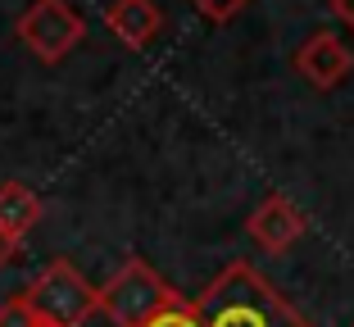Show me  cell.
I'll list each match as a JSON object with an SVG mask.
<instances>
[{
    "label": "cell",
    "mask_w": 354,
    "mask_h": 327,
    "mask_svg": "<svg viewBox=\"0 0 354 327\" xmlns=\"http://www.w3.org/2000/svg\"><path fill=\"white\" fill-rule=\"evenodd\" d=\"M200 327H313L254 264H227L196 300Z\"/></svg>",
    "instance_id": "6da1fadb"
},
{
    "label": "cell",
    "mask_w": 354,
    "mask_h": 327,
    "mask_svg": "<svg viewBox=\"0 0 354 327\" xmlns=\"http://www.w3.org/2000/svg\"><path fill=\"white\" fill-rule=\"evenodd\" d=\"M177 305H182V296H177L146 259H127V264L100 286V309L109 314L114 327H146L150 318L168 314V309H177Z\"/></svg>",
    "instance_id": "7a4b0ae2"
},
{
    "label": "cell",
    "mask_w": 354,
    "mask_h": 327,
    "mask_svg": "<svg viewBox=\"0 0 354 327\" xmlns=\"http://www.w3.org/2000/svg\"><path fill=\"white\" fill-rule=\"evenodd\" d=\"M23 296H28V305L37 309V318L46 327H82L100 309V291L68 259H50L41 273L32 277V286Z\"/></svg>",
    "instance_id": "3957f363"
},
{
    "label": "cell",
    "mask_w": 354,
    "mask_h": 327,
    "mask_svg": "<svg viewBox=\"0 0 354 327\" xmlns=\"http://www.w3.org/2000/svg\"><path fill=\"white\" fill-rule=\"evenodd\" d=\"M14 32H19V41L41 64H59V59H68L73 46L86 37V23L68 0H32L28 10L19 14Z\"/></svg>",
    "instance_id": "277c9868"
},
{
    "label": "cell",
    "mask_w": 354,
    "mask_h": 327,
    "mask_svg": "<svg viewBox=\"0 0 354 327\" xmlns=\"http://www.w3.org/2000/svg\"><path fill=\"white\" fill-rule=\"evenodd\" d=\"M245 232H250V241L259 245L263 254H286L309 232V218H304V209L291 196L272 191V196H263V200L254 205V214L245 218Z\"/></svg>",
    "instance_id": "5b68a950"
},
{
    "label": "cell",
    "mask_w": 354,
    "mask_h": 327,
    "mask_svg": "<svg viewBox=\"0 0 354 327\" xmlns=\"http://www.w3.org/2000/svg\"><path fill=\"white\" fill-rule=\"evenodd\" d=\"M295 73L318 91H336L345 77L354 73V50L336 37V32H309L300 41V50L291 55Z\"/></svg>",
    "instance_id": "8992f818"
},
{
    "label": "cell",
    "mask_w": 354,
    "mask_h": 327,
    "mask_svg": "<svg viewBox=\"0 0 354 327\" xmlns=\"http://www.w3.org/2000/svg\"><path fill=\"white\" fill-rule=\"evenodd\" d=\"M104 28L114 32L127 50H146L164 32V10L155 0H109L104 5Z\"/></svg>",
    "instance_id": "52a82bcc"
},
{
    "label": "cell",
    "mask_w": 354,
    "mask_h": 327,
    "mask_svg": "<svg viewBox=\"0 0 354 327\" xmlns=\"http://www.w3.org/2000/svg\"><path fill=\"white\" fill-rule=\"evenodd\" d=\"M41 223V200L37 191L23 182H0V232L10 236H28Z\"/></svg>",
    "instance_id": "ba28073f"
},
{
    "label": "cell",
    "mask_w": 354,
    "mask_h": 327,
    "mask_svg": "<svg viewBox=\"0 0 354 327\" xmlns=\"http://www.w3.org/2000/svg\"><path fill=\"white\" fill-rule=\"evenodd\" d=\"M0 327H41V318L28 305V296H14L0 305Z\"/></svg>",
    "instance_id": "9c48e42d"
},
{
    "label": "cell",
    "mask_w": 354,
    "mask_h": 327,
    "mask_svg": "<svg viewBox=\"0 0 354 327\" xmlns=\"http://www.w3.org/2000/svg\"><path fill=\"white\" fill-rule=\"evenodd\" d=\"M191 5H196L209 23H232L245 5H250V0H191Z\"/></svg>",
    "instance_id": "30bf717a"
},
{
    "label": "cell",
    "mask_w": 354,
    "mask_h": 327,
    "mask_svg": "<svg viewBox=\"0 0 354 327\" xmlns=\"http://www.w3.org/2000/svg\"><path fill=\"white\" fill-rule=\"evenodd\" d=\"M146 327H200V318H196V305H187V300H182L177 309H168V314L150 318Z\"/></svg>",
    "instance_id": "8fae6325"
},
{
    "label": "cell",
    "mask_w": 354,
    "mask_h": 327,
    "mask_svg": "<svg viewBox=\"0 0 354 327\" xmlns=\"http://www.w3.org/2000/svg\"><path fill=\"white\" fill-rule=\"evenodd\" d=\"M327 10H332V19H336V23L354 28V0H327Z\"/></svg>",
    "instance_id": "7c38bea8"
},
{
    "label": "cell",
    "mask_w": 354,
    "mask_h": 327,
    "mask_svg": "<svg viewBox=\"0 0 354 327\" xmlns=\"http://www.w3.org/2000/svg\"><path fill=\"white\" fill-rule=\"evenodd\" d=\"M19 245H23V236H10V232H0V268L10 264V259H19Z\"/></svg>",
    "instance_id": "4fadbf2b"
},
{
    "label": "cell",
    "mask_w": 354,
    "mask_h": 327,
    "mask_svg": "<svg viewBox=\"0 0 354 327\" xmlns=\"http://www.w3.org/2000/svg\"><path fill=\"white\" fill-rule=\"evenodd\" d=\"M41 327H46V323H41Z\"/></svg>",
    "instance_id": "5bb4252c"
},
{
    "label": "cell",
    "mask_w": 354,
    "mask_h": 327,
    "mask_svg": "<svg viewBox=\"0 0 354 327\" xmlns=\"http://www.w3.org/2000/svg\"><path fill=\"white\" fill-rule=\"evenodd\" d=\"M350 327H354V323H350Z\"/></svg>",
    "instance_id": "9a60e30c"
}]
</instances>
